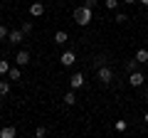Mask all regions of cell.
<instances>
[{
    "mask_svg": "<svg viewBox=\"0 0 148 138\" xmlns=\"http://www.w3.org/2000/svg\"><path fill=\"white\" fill-rule=\"evenodd\" d=\"M91 20H94V10H91V8H86V5L74 8V22H77L79 27H86Z\"/></svg>",
    "mask_w": 148,
    "mask_h": 138,
    "instance_id": "1",
    "label": "cell"
},
{
    "mask_svg": "<svg viewBox=\"0 0 148 138\" xmlns=\"http://www.w3.org/2000/svg\"><path fill=\"white\" fill-rule=\"evenodd\" d=\"M136 59H138V62H141V64H146L148 62V49H136Z\"/></svg>",
    "mask_w": 148,
    "mask_h": 138,
    "instance_id": "14",
    "label": "cell"
},
{
    "mask_svg": "<svg viewBox=\"0 0 148 138\" xmlns=\"http://www.w3.org/2000/svg\"><path fill=\"white\" fill-rule=\"evenodd\" d=\"M17 136V128L15 126H3L0 128V138H15Z\"/></svg>",
    "mask_w": 148,
    "mask_h": 138,
    "instance_id": "10",
    "label": "cell"
},
{
    "mask_svg": "<svg viewBox=\"0 0 148 138\" xmlns=\"http://www.w3.org/2000/svg\"><path fill=\"white\" fill-rule=\"evenodd\" d=\"M104 5L109 8V10H116V8H119V0H104Z\"/></svg>",
    "mask_w": 148,
    "mask_h": 138,
    "instance_id": "18",
    "label": "cell"
},
{
    "mask_svg": "<svg viewBox=\"0 0 148 138\" xmlns=\"http://www.w3.org/2000/svg\"><path fill=\"white\" fill-rule=\"evenodd\" d=\"M143 121H146V123H148V111H146V113H143Z\"/></svg>",
    "mask_w": 148,
    "mask_h": 138,
    "instance_id": "26",
    "label": "cell"
},
{
    "mask_svg": "<svg viewBox=\"0 0 148 138\" xmlns=\"http://www.w3.org/2000/svg\"><path fill=\"white\" fill-rule=\"evenodd\" d=\"M15 64L27 67V64H30V52H27V49H20V52H17V57H15Z\"/></svg>",
    "mask_w": 148,
    "mask_h": 138,
    "instance_id": "7",
    "label": "cell"
},
{
    "mask_svg": "<svg viewBox=\"0 0 148 138\" xmlns=\"http://www.w3.org/2000/svg\"><path fill=\"white\" fill-rule=\"evenodd\" d=\"M8 35H10V30H8V25H0V40H8Z\"/></svg>",
    "mask_w": 148,
    "mask_h": 138,
    "instance_id": "19",
    "label": "cell"
},
{
    "mask_svg": "<svg viewBox=\"0 0 148 138\" xmlns=\"http://www.w3.org/2000/svg\"><path fill=\"white\" fill-rule=\"evenodd\" d=\"M146 104H148V91H146Z\"/></svg>",
    "mask_w": 148,
    "mask_h": 138,
    "instance_id": "27",
    "label": "cell"
},
{
    "mask_svg": "<svg viewBox=\"0 0 148 138\" xmlns=\"http://www.w3.org/2000/svg\"><path fill=\"white\" fill-rule=\"evenodd\" d=\"M35 136H37V138L47 136V128H45V126H37V128H35Z\"/></svg>",
    "mask_w": 148,
    "mask_h": 138,
    "instance_id": "20",
    "label": "cell"
},
{
    "mask_svg": "<svg viewBox=\"0 0 148 138\" xmlns=\"http://www.w3.org/2000/svg\"><path fill=\"white\" fill-rule=\"evenodd\" d=\"M20 77H22V72H20V64H17V67H12L10 72H8V79H10V81H20Z\"/></svg>",
    "mask_w": 148,
    "mask_h": 138,
    "instance_id": "11",
    "label": "cell"
},
{
    "mask_svg": "<svg viewBox=\"0 0 148 138\" xmlns=\"http://www.w3.org/2000/svg\"><path fill=\"white\" fill-rule=\"evenodd\" d=\"M10 62H8V59H0V74H3V77H8V72H10Z\"/></svg>",
    "mask_w": 148,
    "mask_h": 138,
    "instance_id": "15",
    "label": "cell"
},
{
    "mask_svg": "<svg viewBox=\"0 0 148 138\" xmlns=\"http://www.w3.org/2000/svg\"><path fill=\"white\" fill-rule=\"evenodd\" d=\"M67 42H69L67 30H57V32H54V44H67Z\"/></svg>",
    "mask_w": 148,
    "mask_h": 138,
    "instance_id": "9",
    "label": "cell"
},
{
    "mask_svg": "<svg viewBox=\"0 0 148 138\" xmlns=\"http://www.w3.org/2000/svg\"><path fill=\"white\" fill-rule=\"evenodd\" d=\"M96 77H99V81L106 86V84L114 81V69H111L109 64H101V67H96Z\"/></svg>",
    "mask_w": 148,
    "mask_h": 138,
    "instance_id": "2",
    "label": "cell"
},
{
    "mask_svg": "<svg viewBox=\"0 0 148 138\" xmlns=\"http://www.w3.org/2000/svg\"><path fill=\"white\" fill-rule=\"evenodd\" d=\"M20 30L25 32V35H30V32H32V22H22V25H20Z\"/></svg>",
    "mask_w": 148,
    "mask_h": 138,
    "instance_id": "21",
    "label": "cell"
},
{
    "mask_svg": "<svg viewBox=\"0 0 148 138\" xmlns=\"http://www.w3.org/2000/svg\"><path fill=\"white\" fill-rule=\"evenodd\" d=\"M8 94H10V81L3 79L0 81V96H8Z\"/></svg>",
    "mask_w": 148,
    "mask_h": 138,
    "instance_id": "16",
    "label": "cell"
},
{
    "mask_svg": "<svg viewBox=\"0 0 148 138\" xmlns=\"http://www.w3.org/2000/svg\"><path fill=\"white\" fill-rule=\"evenodd\" d=\"M30 15L32 17H42L45 15V3H32L30 5Z\"/></svg>",
    "mask_w": 148,
    "mask_h": 138,
    "instance_id": "8",
    "label": "cell"
},
{
    "mask_svg": "<svg viewBox=\"0 0 148 138\" xmlns=\"http://www.w3.org/2000/svg\"><path fill=\"white\" fill-rule=\"evenodd\" d=\"M84 84H86V81H84V74H82V72H74V74H72V79H69V86H72V89L77 91V89H82Z\"/></svg>",
    "mask_w": 148,
    "mask_h": 138,
    "instance_id": "3",
    "label": "cell"
},
{
    "mask_svg": "<svg viewBox=\"0 0 148 138\" xmlns=\"http://www.w3.org/2000/svg\"><path fill=\"white\" fill-rule=\"evenodd\" d=\"M114 128H116V131H126L128 123H126V121H116V123H114Z\"/></svg>",
    "mask_w": 148,
    "mask_h": 138,
    "instance_id": "22",
    "label": "cell"
},
{
    "mask_svg": "<svg viewBox=\"0 0 148 138\" xmlns=\"http://www.w3.org/2000/svg\"><path fill=\"white\" fill-rule=\"evenodd\" d=\"M22 40H25V32L22 30H10V35H8V42L10 44H20Z\"/></svg>",
    "mask_w": 148,
    "mask_h": 138,
    "instance_id": "6",
    "label": "cell"
},
{
    "mask_svg": "<svg viewBox=\"0 0 148 138\" xmlns=\"http://www.w3.org/2000/svg\"><path fill=\"white\" fill-rule=\"evenodd\" d=\"M143 81H146V79H143V72H141V69H136V72L128 74V84H131V86H143Z\"/></svg>",
    "mask_w": 148,
    "mask_h": 138,
    "instance_id": "5",
    "label": "cell"
},
{
    "mask_svg": "<svg viewBox=\"0 0 148 138\" xmlns=\"http://www.w3.org/2000/svg\"><path fill=\"white\" fill-rule=\"evenodd\" d=\"M123 3H126V5H131V3H138V0H123Z\"/></svg>",
    "mask_w": 148,
    "mask_h": 138,
    "instance_id": "25",
    "label": "cell"
},
{
    "mask_svg": "<svg viewBox=\"0 0 148 138\" xmlns=\"http://www.w3.org/2000/svg\"><path fill=\"white\" fill-rule=\"evenodd\" d=\"M114 20H116L119 25H126V22H128V17L123 15V12H116V17H114Z\"/></svg>",
    "mask_w": 148,
    "mask_h": 138,
    "instance_id": "17",
    "label": "cell"
},
{
    "mask_svg": "<svg viewBox=\"0 0 148 138\" xmlns=\"http://www.w3.org/2000/svg\"><path fill=\"white\" fill-rule=\"evenodd\" d=\"M84 5H86V8H91V10H94V8L99 5V0H84Z\"/></svg>",
    "mask_w": 148,
    "mask_h": 138,
    "instance_id": "23",
    "label": "cell"
},
{
    "mask_svg": "<svg viewBox=\"0 0 148 138\" xmlns=\"http://www.w3.org/2000/svg\"><path fill=\"white\" fill-rule=\"evenodd\" d=\"M123 67H126V72H128V74H131V72H136V69H138V67H141V62H138V59H136V57H133V59H128V62H126V64H123Z\"/></svg>",
    "mask_w": 148,
    "mask_h": 138,
    "instance_id": "13",
    "label": "cell"
},
{
    "mask_svg": "<svg viewBox=\"0 0 148 138\" xmlns=\"http://www.w3.org/2000/svg\"><path fill=\"white\" fill-rule=\"evenodd\" d=\"M59 62H62V67H72V64L77 62V54H74L72 49H64L62 57H59Z\"/></svg>",
    "mask_w": 148,
    "mask_h": 138,
    "instance_id": "4",
    "label": "cell"
},
{
    "mask_svg": "<svg viewBox=\"0 0 148 138\" xmlns=\"http://www.w3.org/2000/svg\"><path fill=\"white\" fill-rule=\"evenodd\" d=\"M138 3H141V5H143V8H148V0H138Z\"/></svg>",
    "mask_w": 148,
    "mask_h": 138,
    "instance_id": "24",
    "label": "cell"
},
{
    "mask_svg": "<svg viewBox=\"0 0 148 138\" xmlns=\"http://www.w3.org/2000/svg\"><path fill=\"white\" fill-rule=\"evenodd\" d=\"M62 101H64V106H74V104H77V94H74V89H72V91H67Z\"/></svg>",
    "mask_w": 148,
    "mask_h": 138,
    "instance_id": "12",
    "label": "cell"
}]
</instances>
